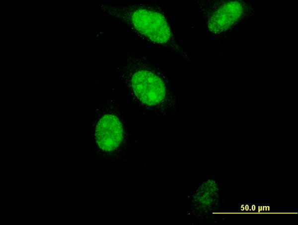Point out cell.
<instances>
[{"mask_svg":"<svg viewBox=\"0 0 298 225\" xmlns=\"http://www.w3.org/2000/svg\"><path fill=\"white\" fill-rule=\"evenodd\" d=\"M117 70L133 101L142 109L159 114L175 110L174 88L165 74L145 56L128 50Z\"/></svg>","mask_w":298,"mask_h":225,"instance_id":"obj_1","label":"cell"},{"mask_svg":"<svg viewBox=\"0 0 298 225\" xmlns=\"http://www.w3.org/2000/svg\"><path fill=\"white\" fill-rule=\"evenodd\" d=\"M103 9L142 40L187 59L161 5L142 2L103 6Z\"/></svg>","mask_w":298,"mask_h":225,"instance_id":"obj_2","label":"cell"},{"mask_svg":"<svg viewBox=\"0 0 298 225\" xmlns=\"http://www.w3.org/2000/svg\"><path fill=\"white\" fill-rule=\"evenodd\" d=\"M93 138L98 150L108 156H117L125 148V126L116 104L112 103L109 110L97 120Z\"/></svg>","mask_w":298,"mask_h":225,"instance_id":"obj_3","label":"cell"}]
</instances>
